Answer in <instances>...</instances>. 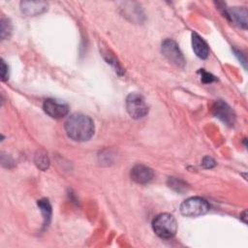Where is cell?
Returning a JSON list of instances; mask_svg holds the SVG:
<instances>
[{
    "instance_id": "4fadbf2b",
    "label": "cell",
    "mask_w": 248,
    "mask_h": 248,
    "mask_svg": "<svg viewBox=\"0 0 248 248\" xmlns=\"http://www.w3.org/2000/svg\"><path fill=\"white\" fill-rule=\"evenodd\" d=\"M34 160H35L36 166L42 170H46L49 166V160L46 156V153L43 150L37 151V153L35 154V159Z\"/></svg>"
},
{
    "instance_id": "7a4b0ae2",
    "label": "cell",
    "mask_w": 248,
    "mask_h": 248,
    "mask_svg": "<svg viewBox=\"0 0 248 248\" xmlns=\"http://www.w3.org/2000/svg\"><path fill=\"white\" fill-rule=\"evenodd\" d=\"M154 232L161 238L170 239L174 236L177 231L175 218L170 213H161L157 215L152 222Z\"/></svg>"
},
{
    "instance_id": "8992f818",
    "label": "cell",
    "mask_w": 248,
    "mask_h": 248,
    "mask_svg": "<svg viewBox=\"0 0 248 248\" xmlns=\"http://www.w3.org/2000/svg\"><path fill=\"white\" fill-rule=\"evenodd\" d=\"M212 113L228 126H232L235 122V114L232 108L222 100L213 103Z\"/></svg>"
},
{
    "instance_id": "ba28073f",
    "label": "cell",
    "mask_w": 248,
    "mask_h": 248,
    "mask_svg": "<svg viewBox=\"0 0 248 248\" xmlns=\"http://www.w3.org/2000/svg\"><path fill=\"white\" fill-rule=\"evenodd\" d=\"M154 177L153 170L144 165H136L131 170V178L140 184H146Z\"/></svg>"
},
{
    "instance_id": "5b68a950",
    "label": "cell",
    "mask_w": 248,
    "mask_h": 248,
    "mask_svg": "<svg viewBox=\"0 0 248 248\" xmlns=\"http://www.w3.org/2000/svg\"><path fill=\"white\" fill-rule=\"evenodd\" d=\"M162 53L163 55L173 65L179 68L185 66V58L178 47V45L171 39H166L162 43Z\"/></svg>"
},
{
    "instance_id": "2e32d148",
    "label": "cell",
    "mask_w": 248,
    "mask_h": 248,
    "mask_svg": "<svg viewBox=\"0 0 248 248\" xmlns=\"http://www.w3.org/2000/svg\"><path fill=\"white\" fill-rule=\"evenodd\" d=\"M200 73H201V77H202L201 78H202V80L203 82L208 83V82H212L213 80H215V78L211 74H209V73H207V72H205L203 70H201Z\"/></svg>"
},
{
    "instance_id": "6da1fadb",
    "label": "cell",
    "mask_w": 248,
    "mask_h": 248,
    "mask_svg": "<svg viewBox=\"0 0 248 248\" xmlns=\"http://www.w3.org/2000/svg\"><path fill=\"white\" fill-rule=\"evenodd\" d=\"M67 136L76 141L89 140L94 134L93 120L81 113H75L68 117L65 122Z\"/></svg>"
},
{
    "instance_id": "e0dca14e",
    "label": "cell",
    "mask_w": 248,
    "mask_h": 248,
    "mask_svg": "<svg viewBox=\"0 0 248 248\" xmlns=\"http://www.w3.org/2000/svg\"><path fill=\"white\" fill-rule=\"evenodd\" d=\"M202 165L205 169H211V168H213L216 165V163H215V161L211 157L205 156V157H203V159L202 161Z\"/></svg>"
},
{
    "instance_id": "8fae6325",
    "label": "cell",
    "mask_w": 248,
    "mask_h": 248,
    "mask_svg": "<svg viewBox=\"0 0 248 248\" xmlns=\"http://www.w3.org/2000/svg\"><path fill=\"white\" fill-rule=\"evenodd\" d=\"M192 46L198 57L202 59L207 58L209 54V47L206 42L197 33L192 34Z\"/></svg>"
},
{
    "instance_id": "277c9868",
    "label": "cell",
    "mask_w": 248,
    "mask_h": 248,
    "mask_svg": "<svg viewBox=\"0 0 248 248\" xmlns=\"http://www.w3.org/2000/svg\"><path fill=\"white\" fill-rule=\"evenodd\" d=\"M126 109L134 119L144 117L148 113V107L144 98L139 93H130L126 98Z\"/></svg>"
},
{
    "instance_id": "9a60e30c",
    "label": "cell",
    "mask_w": 248,
    "mask_h": 248,
    "mask_svg": "<svg viewBox=\"0 0 248 248\" xmlns=\"http://www.w3.org/2000/svg\"><path fill=\"white\" fill-rule=\"evenodd\" d=\"M12 32V24L11 22L6 19L2 18L1 19V38L4 40L6 38H9Z\"/></svg>"
},
{
    "instance_id": "5bb4252c",
    "label": "cell",
    "mask_w": 248,
    "mask_h": 248,
    "mask_svg": "<svg viewBox=\"0 0 248 248\" xmlns=\"http://www.w3.org/2000/svg\"><path fill=\"white\" fill-rule=\"evenodd\" d=\"M168 184H169L170 188L173 189L174 191H176L178 193H183V192L187 191V184L178 178L170 177L168 180Z\"/></svg>"
},
{
    "instance_id": "ac0fdd59",
    "label": "cell",
    "mask_w": 248,
    "mask_h": 248,
    "mask_svg": "<svg viewBox=\"0 0 248 248\" xmlns=\"http://www.w3.org/2000/svg\"><path fill=\"white\" fill-rule=\"evenodd\" d=\"M8 77H9V74H8V66L6 65L5 61L2 59L1 60V78L3 81L7 80L8 79Z\"/></svg>"
},
{
    "instance_id": "7c38bea8",
    "label": "cell",
    "mask_w": 248,
    "mask_h": 248,
    "mask_svg": "<svg viewBox=\"0 0 248 248\" xmlns=\"http://www.w3.org/2000/svg\"><path fill=\"white\" fill-rule=\"evenodd\" d=\"M38 206L42 212L43 218H44V226L46 227L48 226L50 219H51V205L48 202V200L46 199H42L40 201H38Z\"/></svg>"
},
{
    "instance_id": "3957f363",
    "label": "cell",
    "mask_w": 248,
    "mask_h": 248,
    "mask_svg": "<svg viewBox=\"0 0 248 248\" xmlns=\"http://www.w3.org/2000/svg\"><path fill=\"white\" fill-rule=\"evenodd\" d=\"M209 210L208 202L202 198L192 197L185 200L180 205V212L184 216L197 217L206 213Z\"/></svg>"
},
{
    "instance_id": "30bf717a",
    "label": "cell",
    "mask_w": 248,
    "mask_h": 248,
    "mask_svg": "<svg viewBox=\"0 0 248 248\" xmlns=\"http://www.w3.org/2000/svg\"><path fill=\"white\" fill-rule=\"evenodd\" d=\"M47 8V3L43 1H22L20 3L21 12L27 16H38Z\"/></svg>"
},
{
    "instance_id": "52a82bcc",
    "label": "cell",
    "mask_w": 248,
    "mask_h": 248,
    "mask_svg": "<svg viewBox=\"0 0 248 248\" xmlns=\"http://www.w3.org/2000/svg\"><path fill=\"white\" fill-rule=\"evenodd\" d=\"M43 108L47 115L55 119L62 118L69 112V106L66 103L54 99H46L43 104Z\"/></svg>"
},
{
    "instance_id": "9c48e42d",
    "label": "cell",
    "mask_w": 248,
    "mask_h": 248,
    "mask_svg": "<svg viewBox=\"0 0 248 248\" xmlns=\"http://www.w3.org/2000/svg\"><path fill=\"white\" fill-rule=\"evenodd\" d=\"M224 15L242 28L247 27V10L245 7L224 8Z\"/></svg>"
}]
</instances>
